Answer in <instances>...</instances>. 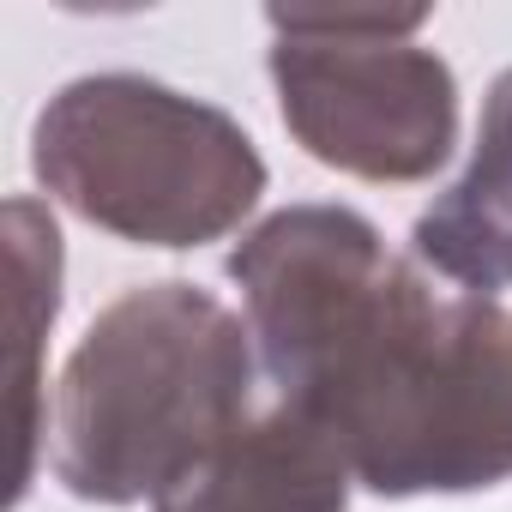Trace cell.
<instances>
[{"instance_id": "52a82bcc", "label": "cell", "mask_w": 512, "mask_h": 512, "mask_svg": "<svg viewBox=\"0 0 512 512\" xmlns=\"http://www.w3.org/2000/svg\"><path fill=\"white\" fill-rule=\"evenodd\" d=\"M7 241H13V272H19V326H25V380H19V434H25V458H19V482L13 500H25V488L37 482L43 464V332L61 314V229L55 211L37 199H13L7 205Z\"/></svg>"}, {"instance_id": "6da1fadb", "label": "cell", "mask_w": 512, "mask_h": 512, "mask_svg": "<svg viewBox=\"0 0 512 512\" xmlns=\"http://www.w3.org/2000/svg\"><path fill=\"white\" fill-rule=\"evenodd\" d=\"M278 404L380 500L512 482V308L434 290L356 205H284L229 253Z\"/></svg>"}, {"instance_id": "5b68a950", "label": "cell", "mask_w": 512, "mask_h": 512, "mask_svg": "<svg viewBox=\"0 0 512 512\" xmlns=\"http://www.w3.org/2000/svg\"><path fill=\"white\" fill-rule=\"evenodd\" d=\"M350 464L320 422L290 404L253 410L151 512H350Z\"/></svg>"}, {"instance_id": "3957f363", "label": "cell", "mask_w": 512, "mask_h": 512, "mask_svg": "<svg viewBox=\"0 0 512 512\" xmlns=\"http://www.w3.org/2000/svg\"><path fill=\"white\" fill-rule=\"evenodd\" d=\"M31 169L55 205L133 247H205L266 193L253 133L163 79L85 73L31 121Z\"/></svg>"}, {"instance_id": "277c9868", "label": "cell", "mask_w": 512, "mask_h": 512, "mask_svg": "<svg viewBox=\"0 0 512 512\" xmlns=\"http://www.w3.org/2000/svg\"><path fill=\"white\" fill-rule=\"evenodd\" d=\"M428 7H266L290 139L356 181H428L458 145V79L416 43Z\"/></svg>"}, {"instance_id": "8992f818", "label": "cell", "mask_w": 512, "mask_h": 512, "mask_svg": "<svg viewBox=\"0 0 512 512\" xmlns=\"http://www.w3.org/2000/svg\"><path fill=\"white\" fill-rule=\"evenodd\" d=\"M410 260L470 296L512 290V67L482 97L464 175L416 217Z\"/></svg>"}, {"instance_id": "7a4b0ae2", "label": "cell", "mask_w": 512, "mask_h": 512, "mask_svg": "<svg viewBox=\"0 0 512 512\" xmlns=\"http://www.w3.org/2000/svg\"><path fill=\"white\" fill-rule=\"evenodd\" d=\"M253 386L247 314L187 278L133 284L85 326L49 392V470L85 506L157 500L253 416Z\"/></svg>"}]
</instances>
